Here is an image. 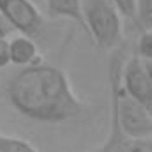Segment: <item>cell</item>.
Wrapping results in <instances>:
<instances>
[{"label":"cell","mask_w":152,"mask_h":152,"mask_svg":"<svg viewBox=\"0 0 152 152\" xmlns=\"http://www.w3.org/2000/svg\"><path fill=\"white\" fill-rule=\"evenodd\" d=\"M6 97L22 116L34 122L64 124L90 115V106L75 95L64 72L41 61L13 75L6 86Z\"/></svg>","instance_id":"1"},{"label":"cell","mask_w":152,"mask_h":152,"mask_svg":"<svg viewBox=\"0 0 152 152\" xmlns=\"http://www.w3.org/2000/svg\"><path fill=\"white\" fill-rule=\"evenodd\" d=\"M9 56H11V63L16 66H29L38 63V45L34 43L32 38L29 36H15L13 39H9Z\"/></svg>","instance_id":"7"},{"label":"cell","mask_w":152,"mask_h":152,"mask_svg":"<svg viewBox=\"0 0 152 152\" xmlns=\"http://www.w3.org/2000/svg\"><path fill=\"white\" fill-rule=\"evenodd\" d=\"M136 20L147 29H152V0H138Z\"/></svg>","instance_id":"10"},{"label":"cell","mask_w":152,"mask_h":152,"mask_svg":"<svg viewBox=\"0 0 152 152\" xmlns=\"http://www.w3.org/2000/svg\"><path fill=\"white\" fill-rule=\"evenodd\" d=\"M143 64H145V70H147L148 77H150V81H152V61H143Z\"/></svg>","instance_id":"14"},{"label":"cell","mask_w":152,"mask_h":152,"mask_svg":"<svg viewBox=\"0 0 152 152\" xmlns=\"http://www.w3.org/2000/svg\"><path fill=\"white\" fill-rule=\"evenodd\" d=\"M115 4L120 16L127 20H136V9H138V0H111Z\"/></svg>","instance_id":"11"},{"label":"cell","mask_w":152,"mask_h":152,"mask_svg":"<svg viewBox=\"0 0 152 152\" xmlns=\"http://www.w3.org/2000/svg\"><path fill=\"white\" fill-rule=\"evenodd\" d=\"M45 13L48 18H66L73 22L88 36L81 0H45Z\"/></svg>","instance_id":"6"},{"label":"cell","mask_w":152,"mask_h":152,"mask_svg":"<svg viewBox=\"0 0 152 152\" xmlns=\"http://www.w3.org/2000/svg\"><path fill=\"white\" fill-rule=\"evenodd\" d=\"M0 15L23 36L34 38L43 29V15L31 0H0Z\"/></svg>","instance_id":"3"},{"label":"cell","mask_w":152,"mask_h":152,"mask_svg":"<svg viewBox=\"0 0 152 152\" xmlns=\"http://www.w3.org/2000/svg\"><path fill=\"white\" fill-rule=\"evenodd\" d=\"M122 86L134 100L152 111V81L145 70L143 61L138 57L136 52H131L124 63Z\"/></svg>","instance_id":"4"},{"label":"cell","mask_w":152,"mask_h":152,"mask_svg":"<svg viewBox=\"0 0 152 152\" xmlns=\"http://www.w3.org/2000/svg\"><path fill=\"white\" fill-rule=\"evenodd\" d=\"M11 63L9 56V39L7 38H0V68H6Z\"/></svg>","instance_id":"12"},{"label":"cell","mask_w":152,"mask_h":152,"mask_svg":"<svg viewBox=\"0 0 152 152\" xmlns=\"http://www.w3.org/2000/svg\"><path fill=\"white\" fill-rule=\"evenodd\" d=\"M0 152H38V150L22 138L0 134Z\"/></svg>","instance_id":"8"},{"label":"cell","mask_w":152,"mask_h":152,"mask_svg":"<svg viewBox=\"0 0 152 152\" xmlns=\"http://www.w3.org/2000/svg\"><path fill=\"white\" fill-rule=\"evenodd\" d=\"M90 152H152V136L150 138H131L124 134L115 122V118L109 116V134L106 141Z\"/></svg>","instance_id":"5"},{"label":"cell","mask_w":152,"mask_h":152,"mask_svg":"<svg viewBox=\"0 0 152 152\" xmlns=\"http://www.w3.org/2000/svg\"><path fill=\"white\" fill-rule=\"evenodd\" d=\"M134 52L138 54V57L141 61H152V31L150 29L141 32V36L138 38Z\"/></svg>","instance_id":"9"},{"label":"cell","mask_w":152,"mask_h":152,"mask_svg":"<svg viewBox=\"0 0 152 152\" xmlns=\"http://www.w3.org/2000/svg\"><path fill=\"white\" fill-rule=\"evenodd\" d=\"M88 39L100 50H115L122 43V20L111 0H81Z\"/></svg>","instance_id":"2"},{"label":"cell","mask_w":152,"mask_h":152,"mask_svg":"<svg viewBox=\"0 0 152 152\" xmlns=\"http://www.w3.org/2000/svg\"><path fill=\"white\" fill-rule=\"evenodd\" d=\"M11 29H13V27L7 23V20L0 15V38H7V34L11 32Z\"/></svg>","instance_id":"13"},{"label":"cell","mask_w":152,"mask_h":152,"mask_svg":"<svg viewBox=\"0 0 152 152\" xmlns=\"http://www.w3.org/2000/svg\"><path fill=\"white\" fill-rule=\"evenodd\" d=\"M150 31H152V29H150Z\"/></svg>","instance_id":"15"}]
</instances>
